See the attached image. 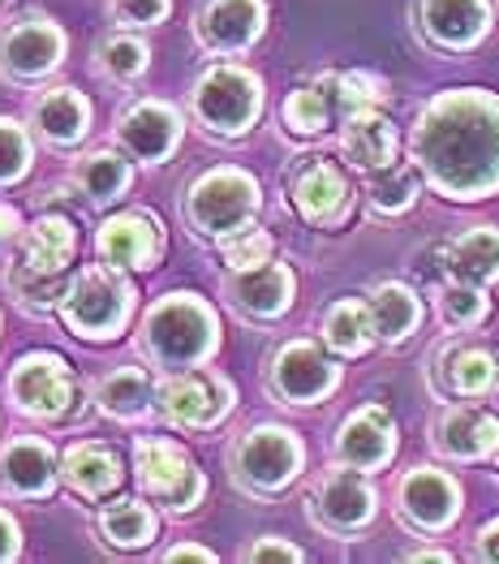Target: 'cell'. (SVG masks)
Masks as SVG:
<instances>
[{"mask_svg": "<svg viewBox=\"0 0 499 564\" xmlns=\"http://www.w3.org/2000/svg\"><path fill=\"white\" fill-rule=\"evenodd\" d=\"M431 453L453 466H478L499 457V414L487 401H453L431 423Z\"/></svg>", "mask_w": 499, "mask_h": 564, "instance_id": "obj_15", "label": "cell"}, {"mask_svg": "<svg viewBox=\"0 0 499 564\" xmlns=\"http://www.w3.org/2000/svg\"><path fill=\"white\" fill-rule=\"evenodd\" d=\"M302 470H306V444L293 426L254 423L228 444V474L254 500L284 496L302 478Z\"/></svg>", "mask_w": 499, "mask_h": 564, "instance_id": "obj_4", "label": "cell"}, {"mask_svg": "<svg viewBox=\"0 0 499 564\" xmlns=\"http://www.w3.org/2000/svg\"><path fill=\"white\" fill-rule=\"evenodd\" d=\"M95 525H99V534H104L112 547H121V552L151 547L155 534H160L155 509L142 505V500H112V505H104L99 518H95Z\"/></svg>", "mask_w": 499, "mask_h": 564, "instance_id": "obj_34", "label": "cell"}, {"mask_svg": "<svg viewBox=\"0 0 499 564\" xmlns=\"http://www.w3.org/2000/svg\"><path fill=\"white\" fill-rule=\"evenodd\" d=\"M185 225L207 241H225L237 229H250L263 212V186L237 164L203 169L185 189Z\"/></svg>", "mask_w": 499, "mask_h": 564, "instance_id": "obj_5", "label": "cell"}, {"mask_svg": "<svg viewBox=\"0 0 499 564\" xmlns=\"http://www.w3.org/2000/svg\"><path fill=\"white\" fill-rule=\"evenodd\" d=\"M185 121L169 99H138L121 112L117 121V147L142 164V169H160L173 160V151L182 147Z\"/></svg>", "mask_w": 499, "mask_h": 564, "instance_id": "obj_20", "label": "cell"}, {"mask_svg": "<svg viewBox=\"0 0 499 564\" xmlns=\"http://www.w3.org/2000/svg\"><path fill=\"white\" fill-rule=\"evenodd\" d=\"M435 315L440 324L453 332H474L491 319V289L487 284H469V281H448L435 289Z\"/></svg>", "mask_w": 499, "mask_h": 564, "instance_id": "obj_36", "label": "cell"}, {"mask_svg": "<svg viewBox=\"0 0 499 564\" xmlns=\"http://www.w3.org/2000/svg\"><path fill=\"white\" fill-rule=\"evenodd\" d=\"M65 284H69L65 276L35 272L26 259H13V263L4 268V289H9V297H13L18 306H26V311H47V306H61Z\"/></svg>", "mask_w": 499, "mask_h": 564, "instance_id": "obj_38", "label": "cell"}, {"mask_svg": "<svg viewBox=\"0 0 499 564\" xmlns=\"http://www.w3.org/2000/svg\"><path fill=\"white\" fill-rule=\"evenodd\" d=\"M31 173V134L22 121L0 117V189L18 186Z\"/></svg>", "mask_w": 499, "mask_h": 564, "instance_id": "obj_41", "label": "cell"}, {"mask_svg": "<svg viewBox=\"0 0 499 564\" xmlns=\"http://www.w3.org/2000/svg\"><path fill=\"white\" fill-rule=\"evenodd\" d=\"M392 513L417 539L448 534L465 513V487L453 470L440 466H409L392 487Z\"/></svg>", "mask_w": 499, "mask_h": 564, "instance_id": "obj_10", "label": "cell"}, {"mask_svg": "<svg viewBox=\"0 0 499 564\" xmlns=\"http://www.w3.org/2000/svg\"><path fill=\"white\" fill-rule=\"evenodd\" d=\"M315 83L332 95L336 117L383 108V104H388V95H392L388 78H383V74H375V69H336V74H318Z\"/></svg>", "mask_w": 499, "mask_h": 564, "instance_id": "obj_35", "label": "cell"}, {"mask_svg": "<svg viewBox=\"0 0 499 564\" xmlns=\"http://www.w3.org/2000/svg\"><path fill=\"white\" fill-rule=\"evenodd\" d=\"M134 306L138 293L134 281L126 276V268L95 263V268H83L74 281L65 284L61 319L83 340H117L121 332L130 328Z\"/></svg>", "mask_w": 499, "mask_h": 564, "instance_id": "obj_6", "label": "cell"}, {"mask_svg": "<svg viewBox=\"0 0 499 564\" xmlns=\"http://www.w3.org/2000/svg\"><path fill=\"white\" fill-rule=\"evenodd\" d=\"M444 272L469 284H499V229L496 225H469L444 250Z\"/></svg>", "mask_w": 499, "mask_h": 564, "instance_id": "obj_29", "label": "cell"}, {"mask_svg": "<svg viewBox=\"0 0 499 564\" xmlns=\"http://www.w3.org/2000/svg\"><path fill=\"white\" fill-rule=\"evenodd\" d=\"M318 340H323L336 358H366V354L379 345L366 297H336V302L323 311V319H318Z\"/></svg>", "mask_w": 499, "mask_h": 564, "instance_id": "obj_30", "label": "cell"}, {"mask_svg": "<svg viewBox=\"0 0 499 564\" xmlns=\"http://www.w3.org/2000/svg\"><path fill=\"white\" fill-rule=\"evenodd\" d=\"M117 26H130V31H142V26H160L169 13H173V0H108Z\"/></svg>", "mask_w": 499, "mask_h": 564, "instance_id": "obj_42", "label": "cell"}, {"mask_svg": "<svg viewBox=\"0 0 499 564\" xmlns=\"http://www.w3.org/2000/svg\"><path fill=\"white\" fill-rule=\"evenodd\" d=\"M95 250L104 263L126 268V272H155L164 259V225L155 212H121L112 216L99 237Z\"/></svg>", "mask_w": 499, "mask_h": 564, "instance_id": "obj_22", "label": "cell"}, {"mask_svg": "<svg viewBox=\"0 0 499 564\" xmlns=\"http://www.w3.org/2000/svg\"><path fill=\"white\" fill-rule=\"evenodd\" d=\"M280 121H284V130L293 134V139H318L332 121H340L336 117V104H332V95L323 91L318 83H306V87H297V91L284 95V104H280Z\"/></svg>", "mask_w": 499, "mask_h": 564, "instance_id": "obj_37", "label": "cell"}, {"mask_svg": "<svg viewBox=\"0 0 499 564\" xmlns=\"http://www.w3.org/2000/svg\"><path fill=\"white\" fill-rule=\"evenodd\" d=\"M409 160L448 203H487L499 194V95L448 87L431 95L409 126Z\"/></svg>", "mask_w": 499, "mask_h": 564, "instance_id": "obj_1", "label": "cell"}, {"mask_svg": "<svg viewBox=\"0 0 499 564\" xmlns=\"http://www.w3.org/2000/svg\"><path fill=\"white\" fill-rule=\"evenodd\" d=\"M22 259L35 268V272H47V276H65L74 268V254H78V229L69 216H56L47 212L35 225L22 229Z\"/></svg>", "mask_w": 499, "mask_h": 564, "instance_id": "obj_28", "label": "cell"}, {"mask_svg": "<svg viewBox=\"0 0 499 564\" xmlns=\"http://www.w3.org/2000/svg\"><path fill=\"white\" fill-rule=\"evenodd\" d=\"M61 482L52 444L40 435H18L0 448V496L4 500H47Z\"/></svg>", "mask_w": 499, "mask_h": 564, "instance_id": "obj_23", "label": "cell"}, {"mask_svg": "<svg viewBox=\"0 0 499 564\" xmlns=\"http://www.w3.org/2000/svg\"><path fill=\"white\" fill-rule=\"evenodd\" d=\"M18 556H22V530L0 509V561H18Z\"/></svg>", "mask_w": 499, "mask_h": 564, "instance_id": "obj_45", "label": "cell"}, {"mask_svg": "<svg viewBox=\"0 0 499 564\" xmlns=\"http://www.w3.org/2000/svg\"><path fill=\"white\" fill-rule=\"evenodd\" d=\"M469 556L482 564H499V518H487L474 530V543H469Z\"/></svg>", "mask_w": 499, "mask_h": 564, "instance_id": "obj_44", "label": "cell"}, {"mask_svg": "<svg viewBox=\"0 0 499 564\" xmlns=\"http://www.w3.org/2000/svg\"><path fill=\"white\" fill-rule=\"evenodd\" d=\"M164 561H169V564H177V561L216 564V552H211V547H194V543H177V547H169V552H164Z\"/></svg>", "mask_w": 499, "mask_h": 564, "instance_id": "obj_47", "label": "cell"}, {"mask_svg": "<svg viewBox=\"0 0 499 564\" xmlns=\"http://www.w3.org/2000/svg\"><path fill=\"white\" fill-rule=\"evenodd\" d=\"M13 241H22V216H18L13 207H0V254H4Z\"/></svg>", "mask_w": 499, "mask_h": 564, "instance_id": "obj_46", "label": "cell"}, {"mask_svg": "<svg viewBox=\"0 0 499 564\" xmlns=\"http://www.w3.org/2000/svg\"><path fill=\"white\" fill-rule=\"evenodd\" d=\"M74 186L83 189L95 207L117 203V198H126L130 186H134V164H130L126 155L99 147V151H87V155L74 164Z\"/></svg>", "mask_w": 499, "mask_h": 564, "instance_id": "obj_33", "label": "cell"}, {"mask_svg": "<svg viewBox=\"0 0 499 564\" xmlns=\"http://www.w3.org/2000/svg\"><path fill=\"white\" fill-rule=\"evenodd\" d=\"M241 561L250 564H302L306 561V552L302 547H293L289 539H280V534H263V539H254L250 547H241Z\"/></svg>", "mask_w": 499, "mask_h": 564, "instance_id": "obj_43", "label": "cell"}, {"mask_svg": "<svg viewBox=\"0 0 499 564\" xmlns=\"http://www.w3.org/2000/svg\"><path fill=\"white\" fill-rule=\"evenodd\" d=\"M340 155L358 173H379L401 160V134L383 108L340 117Z\"/></svg>", "mask_w": 499, "mask_h": 564, "instance_id": "obj_24", "label": "cell"}, {"mask_svg": "<svg viewBox=\"0 0 499 564\" xmlns=\"http://www.w3.org/2000/svg\"><path fill=\"white\" fill-rule=\"evenodd\" d=\"M65 56V31L44 13H22L0 31V74L13 83H40Z\"/></svg>", "mask_w": 499, "mask_h": 564, "instance_id": "obj_17", "label": "cell"}, {"mask_svg": "<svg viewBox=\"0 0 499 564\" xmlns=\"http://www.w3.org/2000/svg\"><path fill=\"white\" fill-rule=\"evenodd\" d=\"M225 302L228 311L246 324H275L293 311L297 302V272L289 263H263V268H250V272H228L225 276Z\"/></svg>", "mask_w": 499, "mask_h": 564, "instance_id": "obj_18", "label": "cell"}, {"mask_svg": "<svg viewBox=\"0 0 499 564\" xmlns=\"http://www.w3.org/2000/svg\"><path fill=\"white\" fill-rule=\"evenodd\" d=\"M237 388L232 379L194 367V371H164L155 383V414L177 431H211L232 414Z\"/></svg>", "mask_w": 499, "mask_h": 564, "instance_id": "obj_9", "label": "cell"}, {"mask_svg": "<svg viewBox=\"0 0 499 564\" xmlns=\"http://www.w3.org/2000/svg\"><path fill=\"white\" fill-rule=\"evenodd\" d=\"M405 561H435V564H448L453 561V552H440V547H413V552H405Z\"/></svg>", "mask_w": 499, "mask_h": 564, "instance_id": "obj_48", "label": "cell"}, {"mask_svg": "<svg viewBox=\"0 0 499 564\" xmlns=\"http://www.w3.org/2000/svg\"><path fill=\"white\" fill-rule=\"evenodd\" d=\"M496 478H499V457H496Z\"/></svg>", "mask_w": 499, "mask_h": 564, "instance_id": "obj_49", "label": "cell"}, {"mask_svg": "<svg viewBox=\"0 0 499 564\" xmlns=\"http://www.w3.org/2000/svg\"><path fill=\"white\" fill-rule=\"evenodd\" d=\"M35 130L52 147H78L91 134V99L74 87H52L31 104Z\"/></svg>", "mask_w": 499, "mask_h": 564, "instance_id": "obj_27", "label": "cell"}, {"mask_svg": "<svg viewBox=\"0 0 499 564\" xmlns=\"http://www.w3.org/2000/svg\"><path fill=\"white\" fill-rule=\"evenodd\" d=\"M220 345H225L220 315L194 289H173L160 302H151L142 315V328H138V349L155 371L211 367Z\"/></svg>", "mask_w": 499, "mask_h": 564, "instance_id": "obj_2", "label": "cell"}, {"mask_svg": "<svg viewBox=\"0 0 499 564\" xmlns=\"http://www.w3.org/2000/svg\"><path fill=\"white\" fill-rule=\"evenodd\" d=\"M345 383L340 358L318 345V340H284L275 345L268 367H263V388L275 405H293V410H311L323 405L327 397H336V388Z\"/></svg>", "mask_w": 499, "mask_h": 564, "instance_id": "obj_7", "label": "cell"}, {"mask_svg": "<svg viewBox=\"0 0 499 564\" xmlns=\"http://www.w3.org/2000/svg\"><path fill=\"white\" fill-rule=\"evenodd\" d=\"M413 26H417V40L431 52L465 56V52L487 44V35L496 26V4L491 0H417Z\"/></svg>", "mask_w": 499, "mask_h": 564, "instance_id": "obj_14", "label": "cell"}, {"mask_svg": "<svg viewBox=\"0 0 499 564\" xmlns=\"http://www.w3.org/2000/svg\"><path fill=\"white\" fill-rule=\"evenodd\" d=\"M268 108V87L254 69L237 61H216L207 65L194 87H189V117L211 134V139L237 142L246 139Z\"/></svg>", "mask_w": 499, "mask_h": 564, "instance_id": "obj_3", "label": "cell"}, {"mask_svg": "<svg viewBox=\"0 0 499 564\" xmlns=\"http://www.w3.org/2000/svg\"><path fill=\"white\" fill-rule=\"evenodd\" d=\"M78 397V379L69 371V362L52 349L40 354H22L9 371V401L18 414L40 419V423H56L74 410Z\"/></svg>", "mask_w": 499, "mask_h": 564, "instance_id": "obj_13", "label": "cell"}, {"mask_svg": "<svg viewBox=\"0 0 499 564\" xmlns=\"http://www.w3.org/2000/svg\"><path fill=\"white\" fill-rule=\"evenodd\" d=\"M268 35V0H203L194 40L207 56H246Z\"/></svg>", "mask_w": 499, "mask_h": 564, "instance_id": "obj_19", "label": "cell"}, {"mask_svg": "<svg viewBox=\"0 0 499 564\" xmlns=\"http://www.w3.org/2000/svg\"><path fill=\"white\" fill-rule=\"evenodd\" d=\"M366 306H370V319H375V336H379V345H388V349L405 345L409 336L422 328V319H426V306H422L417 289L405 284V281L370 284Z\"/></svg>", "mask_w": 499, "mask_h": 564, "instance_id": "obj_26", "label": "cell"}, {"mask_svg": "<svg viewBox=\"0 0 499 564\" xmlns=\"http://www.w3.org/2000/svg\"><path fill=\"white\" fill-rule=\"evenodd\" d=\"M397 448H401L397 419L379 401H366L354 414H345V423L336 426V435H332L336 466H349V470H362V474L388 470L397 462Z\"/></svg>", "mask_w": 499, "mask_h": 564, "instance_id": "obj_16", "label": "cell"}, {"mask_svg": "<svg viewBox=\"0 0 499 564\" xmlns=\"http://www.w3.org/2000/svg\"><path fill=\"white\" fill-rule=\"evenodd\" d=\"M306 513L315 521V530L349 543V539H362L366 530L375 525V518H379V491H375L370 474L336 466V470H327L311 487Z\"/></svg>", "mask_w": 499, "mask_h": 564, "instance_id": "obj_11", "label": "cell"}, {"mask_svg": "<svg viewBox=\"0 0 499 564\" xmlns=\"http://www.w3.org/2000/svg\"><path fill=\"white\" fill-rule=\"evenodd\" d=\"M95 405L99 414L117 419V423H138L155 410V383L142 367H117L95 383Z\"/></svg>", "mask_w": 499, "mask_h": 564, "instance_id": "obj_32", "label": "cell"}, {"mask_svg": "<svg viewBox=\"0 0 499 564\" xmlns=\"http://www.w3.org/2000/svg\"><path fill=\"white\" fill-rule=\"evenodd\" d=\"M216 250H220L225 272H250V268H263L275 259V237L259 225H250V229H237L225 241H216Z\"/></svg>", "mask_w": 499, "mask_h": 564, "instance_id": "obj_39", "label": "cell"}, {"mask_svg": "<svg viewBox=\"0 0 499 564\" xmlns=\"http://www.w3.org/2000/svg\"><path fill=\"white\" fill-rule=\"evenodd\" d=\"M134 478L142 496L160 505L164 513L185 518L207 496V474L185 453V444L169 435H138L134 440Z\"/></svg>", "mask_w": 499, "mask_h": 564, "instance_id": "obj_8", "label": "cell"}, {"mask_svg": "<svg viewBox=\"0 0 499 564\" xmlns=\"http://www.w3.org/2000/svg\"><path fill=\"white\" fill-rule=\"evenodd\" d=\"M61 482L83 496V500H108L112 491H121L126 482V470H121V457L99 444V440H78L65 448L61 457Z\"/></svg>", "mask_w": 499, "mask_h": 564, "instance_id": "obj_25", "label": "cell"}, {"mask_svg": "<svg viewBox=\"0 0 499 564\" xmlns=\"http://www.w3.org/2000/svg\"><path fill=\"white\" fill-rule=\"evenodd\" d=\"M99 74H108L112 83H134L151 69V47L134 35H112L99 44Z\"/></svg>", "mask_w": 499, "mask_h": 564, "instance_id": "obj_40", "label": "cell"}, {"mask_svg": "<svg viewBox=\"0 0 499 564\" xmlns=\"http://www.w3.org/2000/svg\"><path fill=\"white\" fill-rule=\"evenodd\" d=\"M289 203L293 212L311 225V229H323V234H336L349 225L354 216V203H358V189L349 182V173L327 160V155H311L293 169L289 177Z\"/></svg>", "mask_w": 499, "mask_h": 564, "instance_id": "obj_12", "label": "cell"}, {"mask_svg": "<svg viewBox=\"0 0 499 564\" xmlns=\"http://www.w3.org/2000/svg\"><path fill=\"white\" fill-rule=\"evenodd\" d=\"M422 189H426V177L417 173V164L397 160L379 173H366V212L375 220H401L417 207Z\"/></svg>", "mask_w": 499, "mask_h": 564, "instance_id": "obj_31", "label": "cell"}, {"mask_svg": "<svg viewBox=\"0 0 499 564\" xmlns=\"http://www.w3.org/2000/svg\"><path fill=\"white\" fill-rule=\"evenodd\" d=\"M435 388L453 401H499V349L482 340H453L435 358Z\"/></svg>", "mask_w": 499, "mask_h": 564, "instance_id": "obj_21", "label": "cell"}]
</instances>
